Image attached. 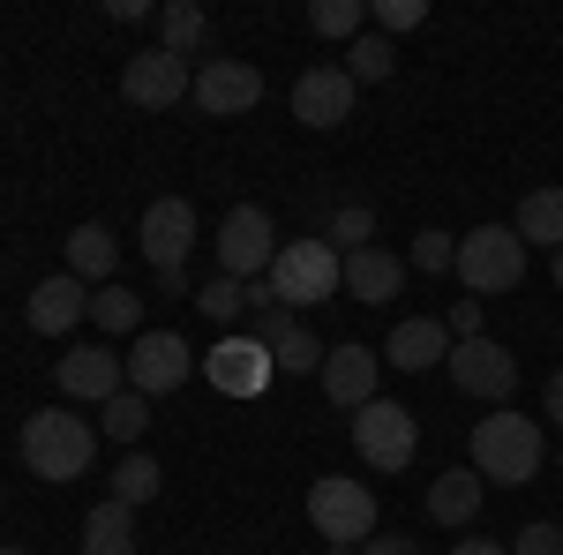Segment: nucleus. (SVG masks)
Returning a JSON list of instances; mask_svg holds the SVG:
<instances>
[{
  "instance_id": "nucleus-39",
  "label": "nucleus",
  "mask_w": 563,
  "mask_h": 555,
  "mask_svg": "<svg viewBox=\"0 0 563 555\" xmlns=\"http://www.w3.org/2000/svg\"><path fill=\"white\" fill-rule=\"evenodd\" d=\"M556 293H563V248H556Z\"/></svg>"
},
{
  "instance_id": "nucleus-36",
  "label": "nucleus",
  "mask_w": 563,
  "mask_h": 555,
  "mask_svg": "<svg viewBox=\"0 0 563 555\" xmlns=\"http://www.w3.org/2000/svg\"><path fill=\"white\" fill-rule=\"evenodd\" d=\"M353 555H421V541H406V533H384V541H361Z\"/></svg>"
},
{
  "instance_id": "nucleus-15",
  "label": "nucleus",
  "mask_w": 563,
  "mask_h": 555,
  "mask_svg": "<svg viewBox=\"0 0 563 555\" xmlns=\"http://www.w3.org/2000/svg\"><path fill=\"white\" fill-rule=\"evenodd\" d=\"M353 76L346 68H301V84H294V121L301 129H339L353 113Z\"/></svg>"
},
{
  "instance_id": "nucleus-26",
  "label": "nucleus",
  "mask_w": 563,
  "mask_h": 555,
  "mask_svg": "<svg viewBox=\"0 0 563 555\" xmlns=\"http://www.w3.org/2000/svg\"><path fill=\"white\" fill-rule=\"evenodd\" d=\"M158 480H166V473H158V458H151V451H129V458H121V473H113V503H151V496H158Z\"/></svg>"
},
{
  "instance_id": "nucleus-37",
  "label": "nucleus",
  "mask_w": 563,
  "mask_h": 555,
  "mask_svg": "<svg viewBox=\"0 0 563 555\" xmlns=\"http://www.w3.org/2000/svg\"><path fill=\"white\" fill-rule=\"evenodd\" d=\"M451 555H511V541H459Z\"/></svg>"
},
{
  "instance_id": "nucleus-32",
  "label": "nucleus",
  "mask_w": 563,
  "mask_h": 555,
  "mask_svg": "<svg viewBox=\"0 0 563 555\" xmlns=\"http://www.w3.org/2000/svg\"><path fill=\"white\" fill-rule=\"evenodd\" d=\"M368 15L384 23V38H398V31H421L429 23V0H376Z\"/></svg>"
},
{
  "instance_id": "nucleus-6",
  "label": "nucleus",
  "mask_w": 563,
  "mask_h": 555,
  "mask_svg": "<svg viewBox=\"0 0 563 555\" xmlns=\"http://www.w3.org/2000/svg\"><path fill=\"white\" fill-rule=\"evenodd\" d=\"M353 451H361L368 466H384V473H406L413 451H421V428H413V413H406L398 398H368V406L353 413Z\"/></svg>"
},
{
  "instance_id": "nucleus-34",
  "label": "nucleus",
  "mask_w": 563,
  "mask_h": 555,
  "mask_svg": "<svg viewBox=\"0 0 563 555\" xmlns=\"http://www.w3.org/2000/svg\"><path fill=\"white\" fill-rule=\"evenodd\" d=\"M511 555H563V525H549V518H533V525H519V541H511Z\"/></svg>"
},
{
  "instance_id": "nucleus-40",
  "label": "nucleus",
  "mask_w": 563,
  "mask_h": 555,
  "mask_svg": "<svg viewBox=\"0 0 563 555\" xmlns=\"http://www.w3.org/2000/svg\"><path fill=\"white\" fill-rule=\"evenodd\" d=\"M0 555H23V548H0Z\"/></svg>"
},
{
  "instance_id": "nucleus-24",
  "label": "nucleus",
  "mask_w": 563,
  "mask_h": 555,
  "mask_svg": "<svg viewBox=\"0 0 563 555\" xmlns=\"http://www.w3.org/2000/svg\"><path fill=\"white\" fill-rule=\"evenodd\" d=\"M158 38H166V53H174V60H188L196 45L211 38V15H203L196 0H166V8H158Z\"/></svg>"
},
{
  "instance_id": "nucleus-21",
  "label": "nucleus",
  "mask_w": 563,
  "mask_h": 555,
  "mask_svg": "<svg viewBox=\"0 0 563 555\" xmlns=\"http://www.w3.org/2000/svg\"><path fill=\"white\" fill-rule=\"evenodd\" d=\"M113 263H121V241H113L106 225H76V233H68V278L113 286Z\"/></svg>"
},
{
  "instance_id": "nucleus-8",
  "label": "nucleus",
  "mask_w": 563,
  "mask_h": 555,
  "mask_svg": "<svg viewBox=\"0 0 563 555\" xmlns=\"http://www.w3.org/2000/svg\"><path fill=\"white\" fill-rule=\"evenodd\" d=\"M451 384L466 390V398H488V406H511V390H519V360L504 353L496 338H466V345H451Z\"/></svg>"
},
{
  "instance_id": "nucleus-41",
  "label": "nucleus",
  "mask_w": 563,
  "mask_h": 555,
  "mask_svg": "<svg viewBox=\"0 0 563 555\" xmlns=\"http://www.w3.org/2000/svg\"><path fill=\"white\" fill-rule=\"evenodd\" d=\"M556 466H563V451H556Z\"/></svg>"
},
{
  "instance_id": "nucleus-35",
  "label": "nucleus",
  "mask_w": 563,
  "mask_h": 555,
  "mask_svg": "<svg viewBox=\"0 0 563 555\" xmlns=\"http://www.w3.org/2000/svg\"><path fill=\"white\" fill-rule=\"evenodd\" d=\"M443 331H451V345L488 338V331H481V300H451V323H443Z\"/></svg>"
},
{
  "instance_id": "nucleus-18",
  "label": "nucleus",
  "mask_w": 563,
  "mask_h": 555,
  "mask_svg": "<svg viewBox=\"0 0 563 555\" xmlns=\"http://www.w3.org/2000/svg\"><path fill=\"white\" fill-rule=\"evenodd\" d=\"M384 360H390V368H406V376H421V368H435V360H451V331H443L435 315H406V323L390 331Z\"/></svg>"
},
{
  "instance_id": "nucleus-29",
  "label": "nucleus",
  "mask_w": 563,
  "mask_h": 555,
  "mask_svg": "<svg viewBox=\"0 0 563 555\" xmlns=\"http://www.w3.org/2000/svg\"><path fill=\"white\" fill-rule=\"evenodd\" d=\"M390 60H398V53H390L384 31H361V38H353V53H346V76H353V84H384Z\"/></svg>"
},
{
  "instance_id": "nucleus-9",
  "label": "nucleus",
  "mask_w": 563,
  "mask_h": 555,
  "mask_svg": "<svg viewBox=\"0 0 563 555\" xmlns=\"http://www.w3.org/2000/svg\"><path fill=\"white\" fill-rule=\"evenodd\" d=\"M188 248H196V211L180 196H158L143 211V263L158 278H188Z\"/></svg>"
},
{
  "instance_id": "nucleus-12",
  "label": "nucleus",
  "mask_w": 563,
  "mask_h": 555,
  "mask_svg": "<svg viewBox=\"0 0 563 555\" xmlns=\"http://www.w3.org/2000/svg\"><path fill=\"white\" fill-rule=\"evenodd\" d=\"M53 384L68 390V398H84V406H106V398L129 390V360H121L113 345H76V353H60Z\"/></svg>"
},
{
  "instance_id": "nucleus-20",
  "label": "nucleus",
  "mask_w": 563,
  "mask_h": 555,
  "mask_svg": "<svg viewBox=\"0 0 563 555\" xmlns=\"http://www.w3.org/2000/svg\"><path fill=\"white\" fill-rule=\"evenodd\" d=\"M481 496H488V480H481L474 466H451V473H435V480H429V518H435V525H474Z\"/></svg>"
},
{
  "instance_id": "nucleus-4",
  "label": "nucleus",
  "mask_w": 563,
  "mask_h": 555,
  "mask_svg": "<svg viewBox=\"0 0 563 555\" xmlns=\"http://www.w3.org/2000/svg\"><path fill=\"white\" fill-rule=\"evenodd\" d=\"M308 525L331 541V548H361V541H376V496L346 480V473H323L316 488H308Z\"/></svg>"
},
{
  "instance_id": "nucleus-7",
  "label": "nucleus",
  "mask_w": 563,
  "mask_h": 555,
  "mask_svg": "<svg viewBox=\"0 0 563 555\" xmlns=\"http://www.w3.org/2000/svg\"><path fill=\"white\" fill-rule=\"evenodd\" d=\"M218 278H233V286H256L263 270H271V218L256 211V203H241V211H225V225H218Z\"/></svg>"
},
{
  "instance_id": "nucleus-38",
  "label": "nucleus",
  "mask_w": 563,
  "mask_h": 555,
  "mask_svg": "<svg viewBox=\"0 0 563 555\" xmlns=\"http://www.w3.org/2000/svg\"><path fill=\"white\" fill-rule=\"evenodd\" d=\"M549 421L563 428V368H556V376H549Z\"/></svg>"
},
{
  "instance_id": "nucleus-10",
  "label": "nucleus",
  "mask_w": 563,
  "mask_h": 555,
  "mask_svg": "<svg viewBox=\"0 0 563 555\" xmlns=\"http://www.w3.org/2000/svg\"><path fill=\"white\" fill-rule=\"evenodd\" d=\"M196 90V76H188V60H174L166 45H151V53H135L129 68H121V98L129 106H143V113H166V106H180Z\"/></svg>"
},
{
  "instance_id": "nucleus-33",
  "label": "nucleus",
  "mask_w": 563,
  "mask_h": 555,
  "mask_svg": "<svg viewBox=\"0 0 563 555\" xmlns=\"http://www.w3.org/2000/svg\"><path fill=\"white\" fill-rule=\"evenodd\" d=\"M451 263H459V241H451V233H421V241H413V270H435V278H443V270H451Z\"/></svg>"
},
{
  "instance_id": "nucleus-13",
  "label": "nucleus",
  "mask_w": 563,
  "mask_h": 555,
  "mask_svg": "<svg viewBox=\"0 0 563 555\" xmlns=\"http://www.w3.org/2000/svg\"><path fill=\"white\" fill-rule=\"evenodd\" d=\"M203 376H211L225 398H263L271 376H278V360H271V345H256V338H218L211 353H203Z\"/></svg>"
},
{
  "instance_id": "nucleus-5",
  "label": "nucleus",
  "mask_w": 563,
  "mask_h": 555,
  "mask_svg": "<svg viewBox=\"0 0 563 555\" xmlns=\"http://www.w3.org/2000/svg\"><path fill=\"white\" fill-rule=\"evenodd\" d=\"M474 293H511L526 278V241L519 225H474V233H459V263H451Z\"/></svg>"
},
{
  "instance_id": "nucleus-16",
  "label": "nucleus",
  "mask_w": 563,
  "mask_h": 555,
  "mask_svg": "<svg viewBox=\"0 0 563 555\" xmlns=\"http://www.w3.org/2000/svg\"><path fill=\"white\" fill-rule=\"evenodd\" d=\"M376 384H384V360H376L368 345H331V353H323V398H331V406L361 413V406L376 398Z\"/></svg>"
},
{
  "instance_id": "nucleus-23",
  "label": "nucleus",
  "mask_w": 563,
  "mask_h": 555,
  "mask_svg": "<svg viewBox=\"0 0 563 555\" xmlns=\"http://www.w3.org/2000/svg\"><path fill=\"white\" fill-rule=\"evenodd\" d=\"M129 541H135V511L106 496V503L90 511V525H84V555H135Z\"/></svg>"
},
{
  "instance_id": "nucleus-22",
  "label": "nucleus",
  "mask_w": 563,
  "mask_h": 555,
  "mask_svg": "<svg viewBox=\"0 0 563 555\" xmlns=\"http://www.w3.org/2000/svg\"><path fill=\"white\" fill-rule=\"evenodd\" d=\"M519 241L526 248H563V188H533L519 203Z\"/></svg>"
},
{
  "instance_id": "nucleus-17",
  "label": "nucleus",
  "mask_w": 563,
  "mask_h": 555,
  "mask_svg": "<svg viewBox=\"0 0 563 555\" xmlns=\"http://www.w3.org/2000/svg\"><path fill=\"white\" fill-rule=\"evenodd\" d=\"M23 315H31V331H45V338H60V331H76L90 315V293H84V278H38L31 286V300H23Z\"/></svg>"
},
{
  "instance_id": "nucleus-3",
  "label": "nucleus",
  "mask_w": 563,
  "mask_h": 555,
  "mask_svg": "<svg viewBox=\"0 0 563 555\" xmlns=\"http://www.w3.org/2000/svg\"><path fill=\"white\" fill-rule=\"evenodd\" d=\"M263 286H271V300L278 308H316V300H331L339 286H346V256L331 248V241H286L278 256H271V270H263Z\"/></svg>"
},
{
  "instance_id": "nucleus-11",
  "label": "nucleus",
  "mask_w": 563,
  "mask_h": 555,
  "mask_svg": "<svg viewBox=\"0 0 563 555\" xmlns=\"http://www.w3.org/2000/svg\"><path fill=\"white\" fill-rule=\"evenodd\" d=\"M188 368H196V353H188V338L180 331H143L129 353V390H143V398H166V390L188 384Z\"/></svg>"
},
{
  "instance_id": "nucleus-27",
  "label": "nucleus",
  "mask_w": 563,
  "mask_h": 555,
  "mask_svg": "<svg viewBox=\"0 0 563 555\" xmlns=\"http://www.w3.org/2000/svg\"><path fill=\"white\" fill-rule=\"evenodd\" d=\"M90 323H98V331H135V323H143V300H135L129 286H98V293H90Z\"/></svg>"
},
{
  "instance_id": "nucleus-30",
  "label": "nucleus",
  "mask_w": 563,
  "mask_h": 555,
  "mask_svg": "<svg viewBox=\"0 0 563 555\" xmlns=\"http://www.w3.org/2000/svg\"><path fill=\"white\" fill-rule=\"evenodd\" d=\"M196 308H203L211 323H233V315L249 308V286H233V278H211V286L196 293Z\"/></svg>"
},
{
  "instance_id": "nucleus-19",
  "label": "nucleus",
  "mask_w": 563,
  "mask_h": 555,
  "mask_svg": "<svg viewBox=\"0 0 563 555\" xmlns=\"http://www.w3.org/2000/svg\"><path fill=\"white\" fill-rule=\"evenodd\" d=\"M398 286H406V263L390 256V248H353L346 256V293L353 300H368V308H384V300H398Z\"/></svg>"
},
{
  "instance_id": "nucleus-31",
  "label": "nucleus",
  "mask_w": 563,
  "mask_h": 555,
  "mask_svg": "<svg viewBox=\"0 0 563 555\" xmlns=\"http://www.w3.org/2000/svg\"><path fill=\"white\" fill-rule=\"evenodd\" d=\"M368 233H376V218H368V203H346V211L331 218V248H368Z\"/></svg>"
},
{
  "instance_id": "nucleus-14",
  "label": "nucleus",
  "mask_w": 563,
  "mask_h": 555,
  "mask_svg": "<svg viewBox=\"0 0 563 555\" xmlns=\"http://www.w3.org/2000/svg\"><path fill=\"white\" fill-rule=\"evenodd\" d=\"M211 121H233V113H249V106H263V76L249 68V60H203V76H196V90H188Z\"/></svg>"
},
{
  "instance_id": "nucleus-28",
  "label": "nucleus",
  "mask_w": 563,
  "mask_h": 555,
  "mask_svg": "<svg viewBox=\"0 0 563 555\" xmlns=\"http://www.w3.org/2000/svg\"><path fill=\"white\" fill-rule=\"evenodd\" d=\"M308 23H316V38H361L368 31V8L361 0H316Z\"/></svg>"
},
{
  "instance_id": "nucleus-25",
  "label": "nucleus",
  "mask_w": 563,
  "mask_h": 555,
  "mask_svg": "<svg viewBox=\"0 0 563 555\" xmlns=\"http://www.w3.org/2000/svg\"><path fill=\"white\" fill-rule=\"evenodd\" d=\"M98 428H106L113 443H143V428H151V398H143V390L106 398V406H98Z\"/></svg>"
},
{
  "instance_id": "nucleus-1",
  "label": "nucleus",
  "mask_w": 563,
  "mask_h": 555,
  "mask_svg": "<svg viewBox=\"0 0 563 555\" xmlns=\"http://www.w3.org/2000/svg\"><path fill=\"white\" fill-rule=\"evenodd\" d=\"M90 458H98V428L76 406H45L23 421V466L38 480H84Z\"/></svg>"
},
{
  "instance_id": "nucleus-2",
  "label": "nucleus",
  "mask_w": 563,
  "mask_h": 555,
  "mask_svg": "<svg viewBox=\"0 0 563 555\" xmlns=\"http://www.w3.org/2000/svg\"><path fill=\"white\" fill-rule=\"evenodd\" d=\"M474 473L481 480H504V488H526L533 473H541V458H549V443H541V421H526V413H488V421H474Z\"/></svg>"
}]
</instances>
